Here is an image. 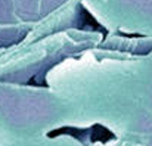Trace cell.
<instances>
[{"label":"cell","mask_w":152,"mask_h":146,"mask_svg":"<svg viewBox=\"0 0 152 146\" xmlns=\"http://www.w3.org/2000/svg\"><path fill=\"white\" fill-rule=\"evenodd\" d=\"M81 15L84 16V18H81V19L84 21L86 27H89V28H96V30H101V31H103V28H102L101 25H99V24H98V22L93 19V16H92V15H90V13H89V12L84 9V7L81 9Z\"/></svg>","instance_id":"obj_1"}]
</instances>
